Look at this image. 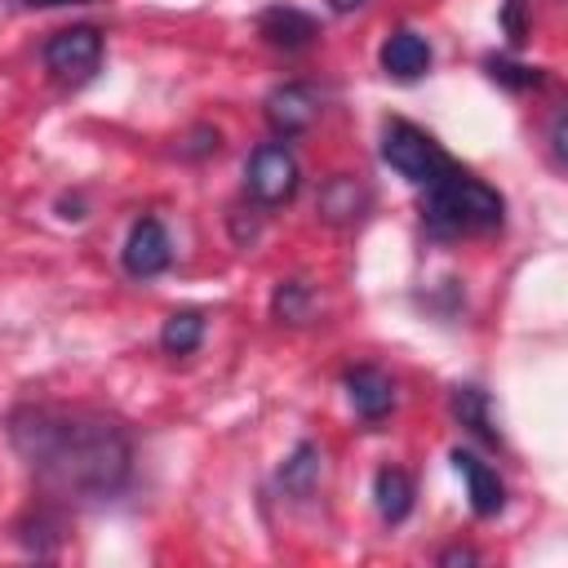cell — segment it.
I'll list each match as a JSON object with an SVG mask.
<instances>
[{
    "label": "cell",
    "mask_w": 568,
    "mask_h": 568,
    "mask_svg": "<svg viewBox=\"0 0 568 568\" xmlns=\"http://www.w3.org/2000/svg\"><path fill=\"white\" fill-rule=\"evenodd\" d=\"M9 444L58 501H106L133 475L129 430L93 408L22 404L9 417Z\"/></svg>",
    "instance_id": "cell-1"
},
{
    "label": "cell",
    "mask_w": 568,
    "mask_h": 568,
    "mask_svg": "<svg viewBox=\"0 0 568 568\" xmlns=\"http://www.w3.org/2000/svg\"><path fill=\"white\" fill-rule=\"evenodd\" d=\"M501 217H506L501 191H493L488 182H479L475 173H466L457 164H448L435 182L422 186V222L439 240L497 231Z\"/></svg>",
    "instance_id": "cell-2"
},
{
    "label": "cell",
    "mask_w": 568,
    "mask_h": 568,
    "mask_svg": "<svg viewBox=\"0 0 568 568\" xmlns=\"http://www.w3.org/2000/svg\"><path fill=\"white\" fill-rule=\"evenodd\" d=\"M382 160H386L399 178H408L413 186L435 182V178L453 164L448 151H444L426 129H417L413 120H386V124H382Z\"/></svg>",
    "instance_id": "cell-3"
},
{
    "label": "cell",
    "mask_w": 568,
    "mask_h": 568,
    "mask_svg": "<svg viewBox=\"0 0 568 568\" xmlns=\"http://www.w3.org/2000/svg\"><path fill=\"white\" fill-rule=\"evenodd\" d=\"M297 182H302V169H297V160L284 142L253 146V155L244 164V191H248L253 204H262V209L288 204L297 195Z\"/></svg>",
    "instance_id": "cell-4"
},
{
    "label": "cell",
    "mask_w": 568,
    "mask_h": 568,
    "mask_svg": "<svg viewBox=\"0 0 568 568\" xmlns=\"http://www.w3.org/2000/svg\"><path fill=\"white\" fill-rule=\"evenodd\" d=\"M40 58H44L49 75H58L62 84H84V80H93V71L102 67V31L89 27V22L62 27V31H53V36L44 40Z\"/></svg>",
    "instance_id": "cell-5"
},
{
    "label": "cell",
    "mask_w": 568,
    "mask_h": 568,
    "mask_svg": "<svg viewBox=\"0 0 568 568\" xmlns=\"http://www.w3.org/2000/svg\"><path fill=\"white\" fill-rule=\"evenodd\" d=\"M320 115V98L311 84L302 80H288V84H275L266 93V124L275 129V138H297L315 124Z\"/></svg>",
    "instance_id": "cell-6"
},
{
    "label": "cell",
    "mask_w": 568,
    "mask_h": 568,
    "mask_svg": "<svg viewBox=\"0 0 568 568\" xmlns=\"http://www.w3.org/2000/svg\"><path fill=\"white\" fill-rule=\"evenodd\" d=\"M124 271L133 275V280H151V275H160L169 262H173V240H169V231H164V222H155V217H138L133 226H129V240H124Z\"/></svg>",
    "instance_id": "cell-7"
},
{
    "label": "cell",
    "mask_w": 568,
    "mask_h": 568,
    "mask_svg": "<svg viewBox=\"0 0 568 568\" xmlns=\"http://www.w3.org/2000/svg\"><path fill=\"white\" fill-rule=\"evenodd\" d=\"M453 470L466 479L470 510H475L479 519L501 515V506H506V484H501V475H497L488 462H479V457L466 453V448H453Z\"/></svg>",
    "instance_id": "cell-8"
},
{
    "label": "cell",
    "mask_w": 568,
    "mask_h": 568,
    "mask_svg": "<svg viewBox=\"0 0 568 568\" xmlns=\"http://www.w3.org/2000/svg\"><path fill=\"white\" fill-rule=\"evenodd\" d=\"M377 62H382V71H386L390 80H422V75L430 71L435 53H430L426 36H417V31L399 27V31H390V36H386V44H382Z\"/></svg>",
    "instance_id": "cell-9"
},
{
    "label": "cell",
    "mask_w": 568,
    "mask_h": 568,
    "mask_svg": "<svg viewBox=\"0 0 568 568\" xmlns=\"http://www.w3.org/2000/svg\"><path fill=\"white\" fill-rule=\"evenodd\" d=\"M346 399H351L355 417H364V422H382V417L395 408V382H390L382 368L359 364V368L346 373Z\"/></svg>",
    "instance_id": "cell-10"
},
{
    "label": "cell",
    "mask_w": 568,
    "mask_h": 568,
    "mask_svg": "<svg viewBox=\"0 0 568 568\" xmlns=\"http://www.w3.org/2000/svg\"><path fill=\"white\" fill-rule=\"evenodd\" d=\"M257 31H262V40H266L271 49L297 53V49H306V44L320 36V22H315L311 13H302V9H293V4H271V9L257 18Z\"/></svg>",
    "instance_id": "cell-11"
},
{
    "label": "cell",
    "mask_w": 568,
    "mask_h": 568,
    "mask_svg": "<svg viewBox=\"0 0 568 568\" xmlns=\"http://www.w3.org/2000/svg\"><path fill=\"white\" fill-rule=\"evenodd\" d=\"M368 200H373V195H368V186H364V182H355V178L337 173V178H328V182H324V191H320V213H324V222L346 226V222H359V217H364Z\"/></svg>",
    "instance_id": "cell-12"
},
{
    "label": "cell",
    "mask_w": 568,
    "mask_h": 568,
    "mask_svg": "<svg viewBox=\"0 0 568 568\" xmlns=\"http://www.w3.org/2000/svg\"><path fill=\"white\" fill-rule=\"evenodd\" d=\"M373 501H377V515H382L386 524L408 519V510H413V479H408V470L382 466L377 479H373Z\"/></svg>",
    "instance_id": "cell-13"
},
{
    "label": "cell",
    "mask_w": 568,
    "mask_h": 568,
    "mask_svg": "<svg viewBox=\"0 0 568 568\" xmlns=\"http://www.w3.org/2000/svg\"><path fill=\"white\" fill-rule=\"evenodd\" d=\"M320 448L315 444H297L293 448V457L284 462V470H280V484H284V493L288 497H311V488L320 484Z\"/></svg>",
    "instance_id": "cell-14"
},
{
    "label": "cell",
    "mask_w": 568,
    "mask_h": 568,
    "mask_svg": "<svg viewBox=\"0 0 568 568\" xmlns=\"http://www.w3.org/2000/svg\"><path fill=\"white\" fill-rule=\"evenodd\" d=\"M200 342H204V315L200 311H173L160 328V346L169 355H191V351H200Z\"/></svg>",
    "instance_id": "cell-15"
},
{
    "label": "cell",
    "mask_w": 568,
    "mask_h": 568,
    "mask_svg": "<svg viewBox=\"0 0 568 568\" xmlns=\"http://www.w3.org/2000/svg\"><path fill=\"white\" fill-rule=\"evenodd\" d=\"M453 413H457L462 426H470L479 439L501 444V435L493 430V417H488V395H484L479 386H457V390H453Z\"/></svg>",
    "instance_id": "cell-16"
},
{
    "label": "cell",
    "mask_w": 568,
    "mask_h": 568,
    "mask_svg": "<svg viewBox=\"0 0 568 568\" xmlns=\"http://www.w3.org/2000/svg\"><path fill=\"white\" fill-rule=\"evenodd\" d=\"M271 311H275L280 320H288V324H302V320L311 315V288H306L302 280H284V284L275 288V297H271Z\"/></svg>",
    "instance_id": "cell-17"
},
{
    "label": "cell",
    "mask_w": 568,
    "mask_h": 568,
    "mask_svg": "<svg viewBox=\"0 0 568 568\" xmlns=\"http://www.w3.org/2000/svg\"><path fill=\"white\" fill-rule=\"evenodd\" d=\"M484 67H488V75H493L497 84H506V89H515V93L537 89V84L546 80L541 67H524V62H506V58H488Z\"/></svg>",
    "instance_id": "cell-18"
},
{
    "label": "cell",
    "mask_w": 568,
    "mask_h": 568,
    "mask_svg": "<svg viewBox=\"0 0 568 568\" xmlns=\"http://www.w3.org/2000/svg\"><path fill=\"white\" fill-rule=\"evenodd\" d=\"M222 146V138H217V129H209V124H200V129H191V138H186V146H182V155H191V160H200V155H213Z\"/></svg>",
    "instance_id": "cell-19"
},
{
    "label": "cell",
    "mask_w": 568,
    "mask_h": 568,
    "mask_svg": "<svg viewBox=\"0 0 568 568\" xmlns=\"http://www.w3.org/2000/svg\"><path fill=\"white\" fill-rule=\"evenodd\" d=\"M501 22H506V36H510V44H524V0H506V13H501Z\"/></svg>",
    "instance_id": "cell-20"
},
{
    "label": "cell",
    "mask_w": 568,
    "mask_h": 568,
    "mask_svg": "<svg viewBox=\"0 0 568 568\" xmlns=\"http://www.w3.org/2000/svg\"><path fill=\"white\" fill-rule=\"evenodd\" d=\"M550 155H555V169H564V106H555L550 115Z\"/></svg>",
    "instance_id": "cell-21"
},
{
    "label": "cell",
    "mask_w": 568,
    "mask_h": 568,
    "mask_svg": "<svg viewBox=\"0 0 568 568\" xmlns=\"http://www.w3.org/2000/svg\"><path fill=\"white\" fill-rule=\"evenodd\" d=\"M475 559H479V555H475V550H466V546H453V550H444V555H439V564H475Z\"/></svg>",
    "instance_id": "cell-22"
},
{
    "label": "cell",
    "mask_w": 568,
    "mask_h": 568,
    "mask_svg": "<svg viewBox=\"0 0 568 568\" xmlns=\"http://www.w3.org/2000/svg\"><path fill=\"white\" fill-rule=\"evenodd\" d=\"M364 0H328V9H337V13H351V9H359Z\"/></svg>",
    "instance_id": "cell-23"
},
{
    "label": "cell",
    "mask_w": 568,
    "mask_h": 568,
    "mask_svg": "<svg viewBox=\"0 0 568 568\" xmlns=\"http://www.w3.org/2000/svg\"><path fill=\"white\" fill-rule=\"evenodd\" d=\"M18 4H67V0H18Z\"/></svg>",
    "instance_id": "cell-24"
}]
</instances>
